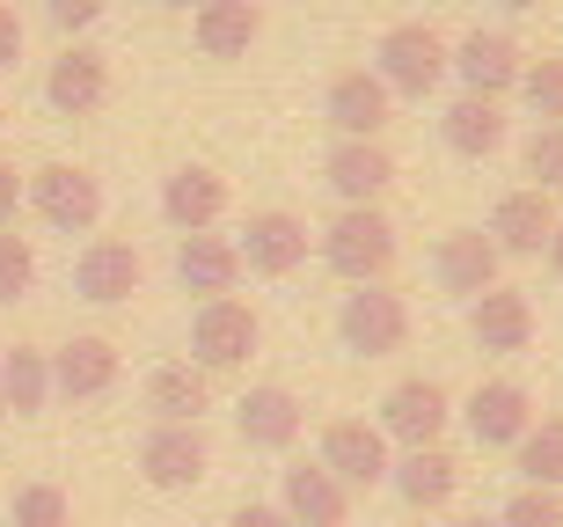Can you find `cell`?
<instances>
[{"label": "cell", "instance_id": "obj_1", "mask_svg": "<svg viewBox=\"0 0 563 527\" xmlns=\"http://www.w3.org/2000/svg\"><path fill=\"white\" fill-rule=\"evenodd\" d=\"M314 250H322V264H330L344 286H380V278L396 272V220L380 206H336V220L322 234H314Z\"/></svg>", "mask_w": 563, "mask_h": 527}, {"label": "cell", "instance_id": "obj_2", "mask_svg": "<svg viewBox=\"0 0 563 527\" xmlns=\"http://www.w3.org/2000/svg\"><path fill=\"white\" fill-rule=\"evenodd\" d=\"M22 206L37 212L44 228L88 234L103 220V184H96V169H81V162H44L37 176H22Z\"/></svg>", "mask_w": 563, "mask_h": 527}, {"label": "cell", "instance_id": "obj_3", "mask_svg": "<svg viewBox=\"0 0 563 527\" xmlns=\"http://www.w3.org/2000/svg\"><path fill=\"white\" fill-rule=\"evenodd\" d=\"M336 338L358 359H396L402 344H410V300H402L388 278H380V286H352L344 308H336Z\"/></svg>", "mask_w": 563, "mask_h": 527}, {"label": "cell", "instance_id": "obj_4", "mask_svg": "<svg viewBox=\"0 0 563 527\" xmlns=\"http://www.w3.org/2000/svg\"><path fill=\"white\" fill-rule=\"evenodd\" d=\"M374 74L388 96H432L446 81V37H439L432 22H396V30H380L374 44Z\"/></svg>", "mask_w": 563, "mask_h": 527}, {"label": "cell", "instance_id": "obj_5", "mask_svg": "<svg viewBox=\"0 0 563 527\" xmlns=\"http://www.w3.org/2000/svg\"><path fill=\"white\" fill-rule=\"evenodd\" d=\"M256 308L250 300H198V316H190V366H206V374H234V366H250L256 352Z\"/></svg>", "mask_w": 563, "mask_h": 527}, {"label": "cell", "instance_id": "obj_6", "mask_svg": "<svg viewBox=\"0 0 563 527\" xmlns=\"http://www.w3.org/2000/svg\"><path fill=\"white\" fill-rule=\"evenodd\" d=\"M308 250H314V228L300 220V212H286V206L250 212V228L234 234V256H242L250 278H292L300 264H308Z\"/></svg>", "mask_w": 563, "mask_h": 527}, {"label": "cell", "instance_id": "obj_7", "mask_svg": "<svg viewBox=\"0 0 563 527\" xmlns=\"http://www.w3.org/2000/svg\"><path fill=\"white\" fill-rule=\"evenodd\" d=\"M520 66H527V52L512 30H468L461 44H446V74H461V96L505 103L520 88Z\"/></svg>", "mask_w": 563, "mask_h": 527}, {"label": "cell", "instance_id": "obj_8", "mask_svg": "<svg viewBox=\"0 0 563 527\" xmlns=\"http://www.w3.org/2000/svg\"><path fill=\"white\" fill-rule=\"evenodd\" d=\"M380 432H388V447H439L446 440V425H454V403H446V388L424 374L396 381L388 396H380Z\"/></svg>", "mask_w": 563, "mask_h": 527}, {"label": "cell", "instance_id": "obj_9", "mask_svg": "<svg viewBox=\"0 0 563 527\" xmlns=\"http://www.w3.org/2000/svg\"><path fill=\"white\" fill-rule=\"evenodd\" d=\"M314 462L330 469L344 491H374V484H388V432L380 425H366V418H330L322 425V454Z\"/></svg>", "mask_w": 563, "mask_h": 527}, {"label": "cell", "instance_id": "obj_10", "mask_svg": "<svg viewBox=\"0 0 563 527\" xmlns=\"http://www.w3.org/2000/svg\"><path fill=\"white\" fill-rule=\"evenodd\" d=\"M322 118H330L336 140H380L388 118H396V96L380 88L374 66H344L330 81V96H322Z\"/></svg>", "mask_w": 563, "mask_h": 527}, {"label": "cell", "instance_id": "obj_11", "mask_svg": "<svg viewBox=\"0 0 563 527\" xmlns=\"http://www.w3.org/2000/svg\"><path fill=\"white\" fill-rule=\"evenodd\" d=\"M556 198L549 190H534V184H520V190H505L498 206H490V250L498 256H542L549 250V234H556Z\"/></svg>", "mask_w": 563, "mask_h": 527}, {"label": "cell", "instance_id": "obj_12", "mask_svg": "<svg viewBox=\"0 0 563 527\" xmlns=\"http://www.w3.org/2000/svg\"><path fill=\"white\" fill-rule=\"evenodd\" d=\"M44 103L59 118H96L110 103V59L88 52V44H66L59 59L44 66Z\"/></svg>", "mask_w": 563, "mask_h": 527}, {"label": "cell", "instance_id": "obj_13", "mask_svg": "<svg viewBox=\"0 0 563 527\" xmlns=\"http://www.w3.org/2000/svg\"><path fill=\"white\" fill-rule=\"evenodd\" d=\"M505 272V256L490 250V234L483 228H454V234H439V250H432V278H439V294H454V300H476L490 294Z\"/></svg>", "mask_w": 563, "mask_h": 527}, {"label": "cell", "instance_id": "obj_14", "mask_svg": "<svg viewBox=\"0 0 563 527\" xmlns=\"http://www.w3.org/2000/svg\"><path fill=\"white\" fill-rule=\"evenodd\" d=\"M300 425H308V410H300V396L278 388V381H264V388H250V396L234 403V432H242L250 454H286V447L300 440Z\"/></svg>", "mask_w": 563, "mask_h": 527}, {"label": "cell", "instance_id": "obj_15", "mask_svg": "<svg viewBox=\"0 0 563 527\" xmlns=\"http://www.w3.org/2000/svg\"><path fill=\"white\" fill-rule=\"evenodd\" d=\"M220 212H228V176L206 169V162H184V169L162 176V220L176 234H206L220 228Z\"/></svg>", "mask_w": 563, "mask_h": 527}, {"label": "cell", "instance_id": "obj_16", "mask_svg": "<svg viewBox=\"0 0 563 527\" xmlns=\"http://www.w3.org/2000/svg\"><path fill=\"white\" fill-rule=\"evenodd\" d=\"M52 359V396L66 403H96L118 388V374H125V359H118V344L110 338H66L59 352H44Z\"/></svg>", "mask_w": 563, "mask_h": 527}, {"label": "cell", "instance_id": "obj_17", "mask_svg": "<svg viewBox=\"0 0 563 527\" xmlns=\"http://www.w3.org/2000/svg\"><path fill=\"white\" fill-rule=\"evenodd\" d=\"M322 184L344 198V206H380V190L396 184V154L380 140H336L322 154Z\"/></svg>", "mask_w": 563, "mask_h": 527}, {"label": "cell", "instance_id": "obj_18", "mask_svg": "<svg viewBox=\"0 0 563 527\" xmlns=\"http://www.w3.org/2000/svg\"><path fill=\"white\" fill-rule=\"evenodd\" d=\"M140 476L154 491H190L206 476V432H198V425H162L154 418V432L140 440Z\"/></svg>", "mask_w": 563, "mask_h": 527}, {"label": "cell", "instance_id": "obj_19", "mask_svg": "<svg viewBox=\"0 0 563 527\" xmlns=\"http://www.w3.org/2000/svg\"><path fill=\"white\" fill-rule=\"evenodd\" d=\"M74 294L96 300V308H118V300L140 294V250L118 242V234H96L81 256H74Z\"/></svg>", "mask_w": 563, "mask_h": 527}, {"label": "cell", "instance_id": "obj_20", "mask_svg": "<svg viewBox=\"0 0 563 527\" xmlns=\"http://www.w3.org/2000/svg\"><path fill=\"white\" fill-rule=\"evenodd\" d=\"M461 418H468V440L476 447H512L534 425V396H527L520 381H476V396L461 403Z\"/></svg>", "mask_w": 563, "mask_h": 527}, {"label": "cell", "instance_id": "obj_21", "mask_svg": "<svg viewBox=\"0 0 563 527\" xmlns=\"http://www.w3.org/2000/svg\"><path fill=\"white\" fill-rule=\"evenodd\" d=\"M388 484H396V498L410 513H439V506H454L461 462L446 454V447H402L396 462H388Z\"/></svg>", "mask_w": 563, "mask_h": 527}, {"label": "cell", "instance_id": "obj_22", "mask_svg": "<svg viewBox=\"0 0 563 527\" xmlns=\"http://www.w3.org/2000/svg\"><path fill=\"white\" fill-rule=\"evenodd\" d=\"M278 513L292 527H344L352 520V491L336 484L322 462H292L286 484H278Z\"/></svg>", "mask_w": 563, "mask_h": 527}, {"label": "cell", "instance_id": "obj_23", "mask_svg": "<svg viewBox=\"0 0 563 527\" xmlns=\"http://www.w3.org/2000/svg\"><path fill=\"white\" fill-rule=\"evenodd\" d=\"M176 286L198 300H220L242 286V256H234V234H184L176 242Z\"/></svg>", "mask_w": 563, "mask_h": 527}, {"label": "cell", "instance_id": "obj_24", "mask_svg": "<svg viewBox=\"0 0 563 527\" xmlns=\"http://www.w3.org/2000/svg\"><path fill=\"white\" fill-rule=\"evenodd\" d=\"M468 338L483 352H527L534 344V300L520 286H490V294L468 300Z\"/></svg>", "mask_w": 563, "mask_h": 527}, {"label": "cell", "instance_id": "obj_25", "mask_svg": "<svg viewBox=\"0 0 563 527\" xmlns=\"http://www.w3.org/2000/svg\"><path fill=\"white\" fill-rule=\"evenodd\" d=\"M190 37H198L206 59H250V44L264 37V8L256 0H198Z\"/></svg>", "mask_w": 563, "mask_h": 527}, {"label": "cell", "instance_id": "obj_26", "mask_svg": "<svg viewBox=\"0 0 563 527\" xmlns=\"http://www.w3.org/2000/svg\"><path fill=\"white\" fill-rule=\"evenodd\" d=\"M146 410L162 425H198L212 410V374L206 366H190V359H168L146 374Z\"/></svg>", "mask_w": 563, "mask_h": 527}, {"label": "cell", "instance_id": "obj_27", "mask_svg": "<svg viewBox=\"0 0 563 527\" xmlns=\"http://www.w3.org/2000/svg\"><path fill=\"white\" fill-rule=\"evenodd\" d=\"M439 140H446L461 162H490V154L505 147V103H490V96H454L446 118H439Z\"/></svg>", "mask_w": 563, "mask_h": 527}, {"label": "cell", "instance_id": "obj_28", "mask_svg": "<svg viewBox=\"0 0 563 527\" xmlns=\"http://www.w3.org/2000/svg\"><path fill=\"white\" fill-rule=\"evenodd\" d=\"M0 396H8V418H37L44 403H52V359L37 344L0 352Z\"/></svg>", "mask_w": 563, "mask_h": 527}, {"label": "cell", "instance_id": "obj_29", "mask_svg": "<svg viewBox=\"0 0 563 527\" xmlns=\"http://www.w3.org/2000/svg\"><path fill=\"white\" fill-rule=\"evenodd\" d=\"M512 469H520L527 484H542V491H563V418H534L512 440Z\"/></svg>", "mask_w": 563, "mask_h": 527}, {"label": "cell", "instance_id": "obj_30", "mask_svg": "<svg viewBox=\"0 0 563 527\" xmlns=\"http://www.w3.org/2000/svg\"><path fill=\"white\" fill-rule=\"evenodd\" d=\"M520 103L542 125H563V59H527L520 66Z\"/></svg>", "mask_w": 563, "mask_h": 527}, {"label": "cell", "instance_id": "obj_31", "mask_svg": "<svg viewBox=\"0 0 563 527\" xmlns=\"http://www.w3.org/2000/svg\"><path fill=\"white\" fill-rule=\"evenodd\" d=\"M30 286H37V250H30V234L0 228V308H8V300H22Z\"/></svg>", "mask_w": 563, "mask_h": 527}, {"label": "cell", "instance_id": "obj_32", "mask_svg": "<svg viewBox=\"0 0 563 527\" xmlns=\"http://www.w3.org/2000/svg\"><path fill=\"white\" fill-rule=\"evenodd\" d=\"M8 527H66V491L59 484H15Z\"/></svg>", "mask_w": 563, "mask_h": 527}, {"label": "cell", "instance_id": "obj_33", "mask_svg": "<svg viewBox=\"0 0 563 527\" xmlns=\"http://www.w3.org/2000/svg\"><path fill=\"white\" fill-rule=\"evenodd\" d=\"M498 527H563V491H542V484H520L505 498Z\"/></svg>", "mask_w": 563, "mask_h": 527}, {"label": "cell", "instance_id": "obj_34", "mask_svg": "<svg viewBox=\"0 0 563 527\" xmlns=\"http://www.w3.org/2000/svg\"><path fill=\"white\" fill-rule=\"evenodd\" d=\"M527 176H534V190H549L556 198L563 190V125H534V140H527Z\"/></svg>", "mask_w": 563, "mask_h": 527}, {"label": "cell", "instance_id": "obj_35", "mask_svg": "<svg viewBox=\"0 0 563 527\" xmlns=\"http://www.w3.org/2000/svg\"><path fill=\"white\" fill-rule=\"evenodd\" d=\"M110 0H44V22L59 30V37H81V30H96L103 22Z\"/></svg>", "mask_w": 563, "mask_h": 527}, {"label": "cell", "instance_id": "obj_36", "mask_svg": "<svg viewBox=\"0 0 563 527\" xmlns=\"http://www.w3.org/2000/svg\"><path fill=\"white\" fill-rule=\"evenodd\" d=\"M15 206H22V176H15V162L0 154V228H15Z\"/></svg>", "mask_w": 563, "mask_h": 527}, {"label": "cell", "instance_id": "obj_37", "mask_svg": "<svg viewBox=\"0 0 563 527\" xmlns=\"http://www.w3.org/2000/svg\"><path fill=\"white\" fill-rule=\"evenodd\" d=\"M22 59V22H15V8H0V74Z\"/></svg>", "mask_w": 563, "mask_h": 527}, {"label": "cell", "instance_id": "obj_38", "mask_svg": "<svg viewBox=\"0 0 563 527\" xmlns=\"http://www.w3.org/2000/svg\"><path fill=\"white\" fill-rule=\"evenodd\" d=\"M228 527H292V520H286L278 506H234V513H228Z\"/></svg>", "mask_w": 563, "mask_h": 527}, {"label": "cell", "instance_id": "obj_39", "mask_svg": "<svg viewBox=\"0 0 563 527\" xmlns=\"http://www.w3.org/2000/svg\"><path fill=\"white\" fill-rule=\"evenodd\" d=\"M542 256H549V272L563 278V220H556V234H549V250H542Z\"/></svg>", "mask_w": 563, "mask_h": 527}, {"label": "cell", "instance_id": "obj_40", "mask_svg": "<svg viewBox=\"0 0 563 527\" xmlns=\"http://www.w3.org/2000/svg\"><path fill=\"white\" fill-rule=\"evenodd\" d=\"M505 15H527V8H542V0H498Z\"/></svg>", "mask_w": 563, "mask_h": 527}, {"label": "cell", "instance_id": "obj_41", "mask_svg": "<svg viewBox=\"0 0 563 527\" xmlns=\"http://www.w3.org/2000/svg\"><path fill=\"white\" fill-rule=\"evenodd\" d=\"M461 527H498V520H461Z\"/></svg>", "mask_w": 563, "mask_h": 527}, {"label": "cell", "instance_id": "obj_42", "mask_svg": "<svg viewBox=\"0 0 563 527\" xmlns=\"http://www.w3.org/2000/svg\"><path fill=\"white\" fill-rule=\"evenodd\" d=\"M162 8H190V0H162Z\"/></svg>", "mask_w": 563, "mask_h": 527}, {"label": "cell", "instance_id": "obj_43", "mask_svg": "<svg viewBox=\"0 0 563 527\" xmlns=\"http://www.w3.org/2000/svg\"><path fill=\"white\" fill-rule=\"evenodd\" d=\"M0 418H8V396H0Z\"/></svg>", "mask_w": 563, "mask_h": 527}, {"label": "cell", "instance_id": "obj_44", "mask_svg": "<svg viewBox=\"0 0 563 527\" xmlns=\"http://www.w3.org/2000/svg\"><path fill=\"white\" fill-rule=\"evenodd\" d=\"M0 125H8V103H0Z\"/></svg>", "mask_w": 563, "mask_h": 527}]
</instances>
